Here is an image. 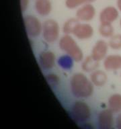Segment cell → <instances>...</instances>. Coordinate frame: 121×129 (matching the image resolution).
Wrapping results in <instances>:
<instances>
[{
  "instance_id": "obj_1",
  "label": "cell",
  "mask_w": 121,
  "mask_h": 129,
  "mask_svg": "<svg viewBox=\"0 0 121 129\" xmlns=\"http://www.w3.org/2000/svg\"><path fill=\"white\" fill-rule=\"evenodd\" d=\"M70 88L72 94L77 98H89L94 91L92 82L81 73H75L71 77Z\"/></svg>"
},
{
  "instance_id": "obj_2",
  "label": "cell",
  "mask_w": 121,
  "mask_h": 129,
  "mask_svg": "<svg viewBox=\"0 0 121 129\" xmlns=\"http://www.w3.org/2000/svg\"><path fill=\"white\" fill-rule=\"evenodd\" d=\"M59 47L76 62L83 59V52L74 39L69 34H65L60 38L58 43Z\"/></svg>"
},
{
  "instance_id": "obj_3",
  "label": "cell",
  "mask_w": 121,
  "mask_h": 129,
  "mask_svg": "<svg viewBox=\"0 0 121 129\" xmlns=\"http://www.w3.org/2000/svg\"><path fill=\"white\" fill-rule=\"evenodd\" d=\"M42 36L48 43H52L57 40L59 35V27L57 22L52 19L44 21L42 25Z\"/></svg>"
},
{
  "instance_id": "obj_4",
  "label": "cell",
  "mask_w": 121,
  "mask_h": 129,
  "mask_svg": "<svg viewBox=\"0 0 121 129\" xmlns=\"http://www.w3.org/2000/svg\"><path fill=\"white\" fill-rule=\"evenodd\" d=\"M71 115L73 118L76 122H83L88 120L90 117V108L86 103L81 101H77L73 104Z\"/></svg>"
},
{
  "instance_id": "obj_5",
  "label": "cell",
  "mask_w": 121,
  "mask_h": 129,
  "mask_svg": "<svg viewBox=\"0 0 121 129\" xmlns=\"http://www.w3.org/2000/svg\"><path fill=\"white\" fill-rule=\"evenodd\" d=\"M24 24L26 33L31 38L38 37L42 32V26L38 18L32 15L24 17Z\"/></svg>"
},
{
  "instance_id": "obj_6",
  "label": "cell",
  "mask_w": 121,
  "mask_h": 129,
  "mask_svg": "<svg viewBox=\"0 0 121 129\" xmlns=\"http://www.w3.org/2000/svg\"><path fill=\"white\" fill-rule=\"evenodd\" d=\"M96 10L93 5L91 4H83L78 8L76 12V18L79 21L88 22L94 18Z\"/></svg>"
},
{
  "instance_id": "obj_7",
  "label": "cell",
  "mask_w": 121,
  "mask_h": 129,
  "mask_svg": "<svg viewBox=\"0 0 121 129\" xmlns=\"http://www.w3.org/2000/svg\"><path fill=\"white\" fill-rule=\"evenodd\" d=\"M108 46V44L104 40H99L97 41L92 49V57L98 62L104 59L106 57Z\"/></svg>"
},
{
  "instance_id": "obj_8",
  "label": "cell",
  "mask_w": 121,
  "mask_h": 129,
  "mask_svg": "<svg viewBox=\"0 0 121 129\" xmlns=\"http://www.w3.org/2000/svg\"><path fill=\"white\" fill-rule=\"evenodd\" d=\"M38 61L43 70H50L54 65L55 55L50 50H44L39 54Z\"/></svg>"
},
{
  "instance_id": "obj_9",
  "label": "cell",
  "mask_w": 121,
  "mask_h": 129,
  "mask_svg": "<svg viewBox=\"0 0 121 129\" xmlns=\"http://www.w3.org/2000/svg\"><path fill=\"white\" fill-rule=\"evenodd\" d=\"M110 109L101 111L98 117L99 129H111L113 125V114Z\"/></svg>"
},
{
  "instance_id": "obj_10",
  "label": "cell",
  "mask_w": 121,
  "mask_h": 129,
  "mask_svg": "<svg viewBox=\"0 0 121 129\" xmlns=\"http://www.w3.org/2000/svg\"><path fill=\"white\" fill-rule=\"evenodd\" d=\"M72 34L80 40H86L92 36L94 30L89 24L78 23L73 29Z\"/></svg>"
},
{
  "instance_id": "obj_11",
  "label": "cell",
  "mask_w": 121,
  "mask_h": 129,
  "mask_svg": "<svg viewBox=\"0 0 121 129\" xmlns=\"http://www.w3.org/2000/svg\"><path fill=\"white\" fill-rule=\"evenodd\" d=\"M119 16L118 10L114 6H107L100 13V22L112 23L118 19Z\"/></svg>"
},
{
  "instance_id": "obj_12",
  "label": "cell",
  "mask_w": 121,
  "mask_h": 129,
  "mask_svg": "<svg viewBox=\"0 0 121 129\" xmlns=\"http://www.w3.org/2000/svg\"><path fill=\"white\" fill-rule=\"evenodd\" d=\"M104 67L108 71H116L121 69V55L110 54L104 58Z\"/></svg>"
},
{
  "instance_id": "obj_13",
  "label": "cell",
  "mask_w": 121,
  "mask_h": 129,
  "mask_svg": "<svg viewBox=\"0 0 121 129\" xmlns=\"http://www.w3.org/2000/svg\"><path fill=\"white\" fill-rule=\"evenodd\" d=\"M34 8L40 16H46L52 11V4L50 0H36Z\"/></svg>"
},
{
  "instance_id": "obj_14",
  "label": "cell",
  "mask_w": 121,
  "mask_h": 129,
  "mask_svg": "<svg viewBox=\"0 0 121 129\" xmlns=\"http://www.w3.org/2000/svg\"><path fill=\"white\" fill-rule=\"evenodd\" d=\"M108 79V76L102 71L96 70L90 75V80L92 83L98 87L103 86L106 84Z\"/></svg>"
},
{
  "instance_id": "obj_15",
  "label": "cell",
  "mask_w": 121,
  "mask_h": 129,
  "mask_svg": "<svg viewBox=\"0 0 121 129\" xmlns=\"http://www.w3.org/2000/svg\"><path fill=\"white\" fill-rule=\"evenodd\" d=\"M110 110L112 112H119L121 111V94L114 93L110 95L108 99Z\"/></svg>"
},
{
  "instance_id": "obj_16",
  "label": "cell",
  "mask_w": 121,
  "mask_h": 129,
  "mask_svg": "<svg viewBox=\"0 0 121 129\" xmlns=\"http://www.w3.org/2000/svg\"><path fill=\"white\" fill-rule=\"evenodd\" d=\"M99 32L104 38H111L114 35V28L112 23L101 22L99 27Z\"/></svg>"
},
{
  "instance_id": "obj_17",
  "label": "cell",
  "mask_w": 121,
  "mask_h": 129,
  "mask_svg": "<svg viewBox=\"0 0 121 129\" xmlns=\"http://www.w3.org/2000/svg\"><path fill=\"white\" fill-rule=\"evenodd\" d=\"M99 62L94 60L92 56H87L82 63L83 70L86 72H92L94 71L98 67Z\"/></svg>"
},
{
  "instance_id": "obj_18",
  "label": "cell",
  "mask_w": 121,
  "mask_h": 129,
  "mask_svg": "<svg viewBox=\"0 0 121 129\" xmlns=\"http://www.w3.org/2000/svg\"><path fill=\"white\" fill-rule=\"evenodd\" d=\"M79 20L77 18H71L69 19L63 25V30L65 34H72L73 29L77 24L79 23Z\"/></svg>"
},
{
  "instance_id": "obj_19",
  "label": "cell",
  "mask_w": 121,
  "mask_h": 129,
  "mask_svg": "<svg viewBox=\"0 0 121 129\" xmlns=\"http://www.w3.org/2000/svg\"><path fill=\"white\" fill-rule=\"evenodd\" d=\"M73 59L67 54L60 56L58 60V63L61 68L64 69H70L73 65Z\"/></svg>"
},
{
  "instance_id": "obj_20",
  "label": "cell",
  "mask_w": 121,
  "mask_h": 129,
  "mask_svg": "<svg viewBox=\"0 0 121 129\" xmlns=\"http://www.w3.org/2000/svg\"><path fill=\"white\" fill-rule=\"evenodd\" d=\"M95 0H65V6L69 9H75L85 4H91Z\"/></svg>"
},
{
  "instance_id": "obj_21",
  "label": "cell",
  "mask_w": 121,
  "mask_h": 129,
  "mask_svg": "<svg viewBox=\"0 0 121 129\" xmlns=\"http://www.w3.org/2000/svg\"><path fill=\"white\" fill-rule=\"evenodd\" d=\"M108 45L113 50L121 49V34H114L110 38Z\"/></svg>"
},
{
  "instance_id": "obj_22",
  "label": "cell",
  "mask_w": 121,
  "mask_h": 129,
  "mask_svg": "<svg viewBox=\"0 0 121 129\" xmlns=\"http://www.w3.org/2000/svg\"><path fill=\"white\" fill-rule=\"evenodd\" d=\"M46 82L48 84V85L53 89H55L56 87L58 86L59 83V77H58L56 74L54 73H49L47 74L45 76Z\"/></svg>"
},
{
  "instance_id": "obj_23",
  "label": "cell",
  "mask_w": 121,
  "mask_h": 129,
  "mask_svg": "<svg viewBox=\"0 0 121 129\" xmlns=\"http://www.w3.org/2000/svg\"><path fill=\"white\" fill-rule=\"evenodd\" d=\"M20 8L22 12H25L28 8V4H29V0H20Z\"/></svg>"
},
{
  "instance_id": "obj_24",
  "label": "cell",
  "mask_w": 121,
  "mask_h": 129,
  "mask_svg": "<svg viewBox=\"0 0 121 129\" xmlns=\"http://www.w3.org/2000/svg\"><path fill=\"white\" fill-rule=\"evenodd\" d=\"M116 124L117 128L121 129V113H120V114L118 115V116L116 117Z\"/></svg>"
},
{
  "instance_id": "obj_25",
  "label": "cell",
  "mask_w": 121,
  "mask_h": 129,
  "mask_svg": "<svg viewBox=\"0 0 121 129\" xmlns=\"http://www.w3.org/2000/svg\"><path fill=\"white\" fill-rule=\"evenodd\" d=\"M81 128L82 129H94L92 125L89 124H83L81 126Z\"/></svg>"
},
{
  "instance_id": "obj_26",
  "label": "cell",
  "mask_w": 121,
  "mask_h": 129,
  "mask_svg": "<svg viewBox=\"0 0 121 129\" xmlns=\"http://www.w3.org/2000/svg\"><path fill=\"white\" fill-rule=\"evenodd\" d=\"M117 9L121 12V0H116Z\"/></svg>"
},
{
  "instance_id": "obj_27",
  "label": "cell",
  "mask_w": 121,
  "mask_h": 129,
  "mask_svg": "<svg viewBox=\"0 0 121 129\" xmlns=\"http://www.w3.org/2000/svg\"><path fill=\"white\" fill-rule=\"evenodd\" d=\"M120 28H121V19H120Z\"/></svg>"
},
{
  "instance_id": "obj_28",
  "label": "cell",
  "mask_w": 121,
  "mask_h": 129,
  "mask_svg": "<svg viewBox=\"0 0 121 129\" xmlns=\"http://www.w3.org/2000/svg\"><path fill=\"white\" fill-rule=\"evenodd\" d=\"M120 77H121V72H120Z\"/></svg>"
}]
</instances>
